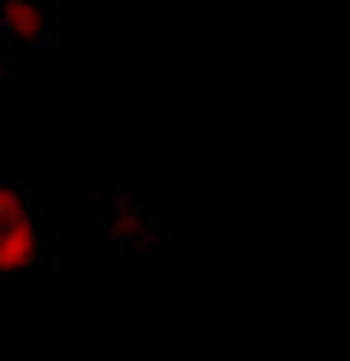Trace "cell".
<instances>
[{
	"label": "cell",
	"mask_w": 350,
	"mask_h": 361,
	"mask_svg": "<svg viewBox=\"0 0 350 361\" xmlns=\"http://www.w3.org/2000/svg\"><path fill=\"white\" fill-rule=\"evenodd\" d=\"M53 233L19 185L0 180V286L34 275L49 264Z\"/></svg>",
	"instance_id": "cell-1"
},
{
	"label": "cell",
	"mask_w": 350,
	"mask_h": 361,
	"mask_svg": "<svg viewBox=\"0 0 350 361\" xmlns=\"http://www.w3.org/2000/svg\"><path fill=\"white\" fill-rule=\"evenodd\" d=\"M53 8L38 4V0H4L0 4V42H4L8 56L11 53H34L53 42Z\"/></svg>",
	"instance_id": "cell-2"
}]
</instances>
